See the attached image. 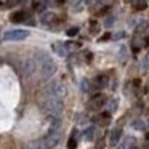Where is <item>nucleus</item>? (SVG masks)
Masks as SVG:
<instances>
[{
    "label": "nucleus",
    "instance_id": "nucleus-1",
    "mask_svg": "<svg viewBox=\"0 0 149 149\" xmlns=\"http://www.w3.org/2000/svg\"><path fill=\"white\" fill-rule=\"evenodd\" d=\"M36 61H37V64H39V72H40V77H42L43 80H48V79H52L53 75H55L56 63L53 61L45 52H42V50L37 52L36 53Z\"/></svg>",
    "mask_w": 149,
    "mask_h": 149
},
{
    "label": "nucleus",
    "instance_id": "nucleus-2",
    "mask_svg": "<svg viewBox=\"0 0 149 149\" xmlns=\"http://www.w3.org/2000/svg\"><path fill=\"white\" fill-rule=\"evenodd\" d=\"M40 107L45 114L52 117H59L64 109V104H63V100L55 96H43L42 101H40Z\"/></svg>",
    "mask_w": 149,
    "mask_h": 149
},
{
    "label": "nucleus",
    "instance_id": "nucleus-3",
    "mask_svg": "<svg viewBox=\"0 0 149 149\" xmlns=\"http://www.w3.org/2000/svg\"><path fill=\"white\" fill-rule=\"evenodd\" d=\"M68 95V88L61 82H52L43 88V96H55V98H64Z\"/></svg>",
    "mask_w": 149,
    "mask_h": 149
},
{
    "label": "nucleus",
    "instance_id": "nucleus-4",
    "mask_svg": "<svg viewBox=\"0 0 149 149\" xmlns=\"http://www.w3.org/2000/svg\"><path fill=\"white\" fill-rule=\"evenodd\" d=\"M29 37V31L26 29H13V31H7V32L3 34V40H13V42H16V40H24Z\"/></svg>",
    "mask_w": 149,
    "mask_h": 149
},
{
    "label": "nucleus",
    "instance_id": "nucleus-5",
    "mask_svg": "<svg viewBox=\"0 0 149 149\" xmlns=\"http://www.w3.org/2000/svg\"><path fill=\"white\" fill-rule=\"evenodd\" d=\"M37 68H39V64H37L36 59H26V61L23 63V74L26 75V77H31V75H34V72L37 71Z\"/></svg>",
    "mask_w": 149,
    "mask_h": 149
},
{
    "label": "nucleus",
    "instance_id": "nucleus-6",
    "mask_svg": "<svg viewBox=\"0 0 149 149\" xmlns=\"http://www.w3.org/2000/svg\"><path fill=\"white\" fill-rule=\"evenodd\" d=\"M43 139H45L47 146H48L50 149H53V148H56V146H58L59 141H61V132H50Z\"/></svg>",
    "mask_w": 149,
    "mask_h": 149
},
{
    "label": "nucleus",
    "instance_id": "nucleus-7",
    "mask_svg": "<svg viewBox=\"0 0 149 149\" xmlns=\"http://www.w3.org/2000/svg\"><path fill=\"white\" fill-rule=\"evenodd\" d=\"M104 104H106V96L104 95H95L90 100V103H88V107L93 111H100Z\"/></svg>",
    "mask_w": 149,
    "mask_h": 149
},
{
    "label": "nucleus",
    "instance_id": "nucleus-8",
    "mask_svg": "<svg viewBox=\"0 0 149 149\" xmlns=\"http://www.w3.org/2000/svg\"><path fill=\"white\" fill-rule=\"evenodd\" d=\"M120 138H122V128L120 127H116V128L111 132V136H109V141L112 146H116L117 143L120 141Z\"/></svg>",
    "mask_w": 149,
    "mask_h": 149
},
{
    "label": "nucleus",
    "instance_id": "nucleus-9",
    "mask_svg": "<svg viewBox=\"0 0 149 149\" xmlns=\"http://www.w3.org/2000/svg\"><path fill=\"white\" fill-rule=\"evenodd\" d=\"M95 122H96L98 125H101V127L107 125V123L111 122V114H109V112H103V114H100V116L95 117Z\"/></svg>",
    "mask_w": 149,
    "mask_h": 149
},
{
    "label": "nucleus",
    "instance_id": "nucleus-10",
    "mask_svg": "<svg viewBox=\"0 0 149 149\" xmlns=\"http://www.w3.org/2000/svg\"><path fill=\"white\" fill-rule=\"evenodd\" d=\"M56 21V15L52 13V11H48V13H43L42 18H40V23L45 24V26H48V24H53Z\"/></svg>",
    "mask_w": 149,
    "mask_h": 149
},
{
    "label": "nucleus",
    "instance_id": "nucleus-11",
    "mask_svg": "<svg viewBox=\"0 0 149 149\" xmlns=\"http://www.w3.org/2000/svg\"><path fill=\"white\" fill-rule=\"evenodd\" d=\"M11 23H26V11H16L10 16Z\"/></svg>",
    "mask_w": 149,
    "mask_h": 149
},
{
    "label": "nucleus",
    "instance_id": "nucleus-12",
    "mask_svg": "<svg viewBox=\"0 0 149 149\" xmlns=\"http://www.w3.org/2000/svg\"><path fill=\"white\" fill-rule=\"evenodd\" d=\"M93 85H95V88H103V87H106V85H107V75H104V74L98 75V77L93 80Z\"/></svg>",
    "mask_w": 149,
    "mask_h": 149
},
{
    "label": "nucleus",
    "instance_id": "nucleus-13",
    "mask_svg": "<svg viewBox=\"0 0 149 149\" xmlns=\"http://www.w3.org/2000/svg\"><path fill=\"white\" fill-rule=\"evenodd\" d=\"M53 50H55L56 53H58L59 56H66L68 55V48H66V43H59V42H56V43H53Z\"/></svg>",
    "mask_w": 149,
    "mask_h": 149
},
{
    "label": "nucleus",
    "instance_id": "nucleus-14",
    "mask_svg": "<svg viewBox=\"0 0 149 149\" xmlns=\"http://www.w3.org/2000/svg\"><path fill=\"white\" fill-rule=\"evenodd\" d=\"M132 5H133V8H135V10L143 11V10H146V8H148V0H133Z\"/></svg>",
    "mask_w": 149,
    "mask_h": 149
},
{
    "label": "nucleus",
    "instance_id": "nucleus-15",
    "mask_svg": "<svg viewBox=\"0 0 149 149\" xmlns=\"http://www.w3.org/2000/svg\"><path fill=\"white\" fill-rule=\"evenodd\" d=\"M59 128H61V120H59V117H52L50 132H59Z\"/></svg>",
    "mask_w": 149,
    "mask_h": 149
},
{
    "label": "nucleus",
    "instance_id": "nucleus-16",
    "mask_svg": "<svg viewBox=\"0 0 149 149\" xmlns=\"http://www.w3.org/2000/svg\"><path fill=\"white\" fill-rule=\"evenodd\" d=\"M95 135H96V128H95V127H88V128L85 130V133H84V136H85L87 141H93Z\"/></svg>",
    "mask_w": 149,
    "mask_h": 149
},
{
    "label": "nucleus",
    "instance_id": "nucleus-17",
    "mask_svg": "<svg viewBox=\"0 0 149 149\" xmlns=\"http://www.w3.org/2000/svg\"><path fill=\"white\" fill-rule=\"evenodd\" d=\"M148 27H149L148 21H139L138 26L135 27V31H136V34H141V32H144V31H148Z\"/></svg>",
    "mask_w": 149,
    "mask_h": 149
},
{
    "label": "nucleus",
    "instance_id": "nucleus-18",
    "mask_svg": "<svg viewBox=\"0 0 149 149\" xmlns=\"http://www.w3.org/2000/svg\"><path fill=\"white\" fill-rule=\"evenodd\" d=\"M133 141H135V139H133L132 136H128V138H125V139H123V143L119 146V149H132V144H133Z\"/></svg>",
    "mask_w": 149,
    "mask_h": 149
},
{
    "label": "nucleus",
    "instance_id": "nucleus-19",
    "mask_svg": "<svg viewBox=\"0 0 149 149\" xmlns=\"http://www.w3.org/2000/svg\"><path fill=\"white\" fill-rule=\"evenodd\" d=\"M34 8L37 11H43L47 8V2L45 0H37V2H34Z\"/></svg>",
    "mask_w": 149,
    "mask_h": 149
},
{
    "label": "nucleus",
    "instance_id": "nucleus-20",
    "mask_svg": "<svg viewBox=\"0 0 149 149\" xmlns=\"http://www.w3.org/2000/svg\"><path fill=\"white\" fill-rule=\"evenodd\" d=\"M75 148H77V139H75V130H74V132H72V136L68 141V149H75Z\"/></svg>",
    "mask_w": 149,
    "mask_h": 149
},
{
    "label": "nucleus",
    "instance_id": "nucleus-21",
    "mask_svg": "<svg viewBox=\"0 0 149 149\" xmlns=\"http://www.w3.org/2000/svg\"><path fill=\"white\" fill-rule=\"evenodd\" d=\"M117 106H119V101H117L116 98H114V100H111V101H109V104H107V109H109V114H111V112H114V111L117 109Z\"/></svg>",
    "mask_w": 149,
    "mask_h": 149
},
{
    "label": "nucleus",
    "instance_id": "nucleus-22",
    "mask_svg": "<svg viewBox=\"0 0 149 149\" xmlns=\"http://www.w3.org/2000/svg\"><path fill=\"white\" fill-rule=\"evenodd\" d=\"M79 47H80V45H79V43H74V42H68V43H66V48H68L69 53H71V52H75Z\"/></svg>",
    "mask_w": 149,
    "mask_h": 149
},
{
    "label": "nucleus",
    "instance_id": "nucleus-23",
    "mask_svg": "<svg viewBox=\"0 0 149 149\" xmlns=\"http://www.w3.org/2000/svg\"><path fill=\"white\" fill-rule=\"evenodd\" d=\"M133 128H136V130H144V128H146V123L143 122V120H135V122H133Z\"/></svg>",
    "mask_w": 149,
    "mask_h": 149
},
{
    "label": "nucleus",
    "instance_id": "nucleus-24",
    "mask_svg": "<svg viewBox=\"0 0 149 149\" xmlns=\"http://www.w3.org/2000/svg\"><path fill=\"white\" fill-rule=\"evenodd\" d=\"M141 68L144 69V71H149V55L144 56V59H143V63H141Z\"/></svg>",
    "mask_w": 149,
    "mask_h": 149
},
{
    "label": "nucleus",
    "instance_id": "nucleus-25",
    "mask_svg": "<svg viewBox=\"0 0 149 149\" xmlns=\"http://www.w3.org/2000/svg\"><path fill=\"white\" fill-rule=\"evenodd\" d=\"M114 24V16H107L106 19H104V26L106 27H111Z\"/></svg>",
    "mask_w": 149,
    "mask_h": 149
},
{
    "label": "nucleus",
    "instance_id": "nucleus-26",
    "mask_svg": "<svg viewBox=\"0 0 149 149\" xmlns=\"http://www.w3.org/2000/svg\"><path fill=\"white\" fill-rule=\"evenodd\" d=\"M82 10V0H79V2H75L74 7H72V11H80Z\"/></svg>",
    "mask_w": 149,
    "mask_h": 149
},
{
    "label": "nucleus",
    "instance_id": "nucleus-27",
    "mask_svg": "<svg viewBox=\"0 0 149 149\" xmlns=\"http://www.w3.org/2000/svg\"><path fill=\"white\" fill-rule=\"evenodd\" d=\"M77 34H79V29H77V27H71V29L68 31V36H69V37H74V36H77Z\"/></svg>",
    "mask_w": 149,
    "mask_h": 149
},
{
    "label": "nucleus",
    "instance_id": "nucleus-28",
    "mask_svg": "<svg viewBox=\"0 0 149 149\" xmlns=\"http://www.w3.org/2000/svg\"><path fill=\"white\" fill-rule=\"evenodd\" d=\"M19 2H21V0H7V7H10V8L11 7H16Z\"/></svg>",
    "mask_w": 149,
    "mask_h": 149
},
{
    "label": "nucleus",
    "instance_id": "nucleus-29",
    "mask_svg": "<svg viewBox=\"0 0 149 149\" xmlns=\"http://www.w3.org/2000/svg\"><path fill=\"white\" fill-rule=\"evenodd\" d=\"M82 90L84 91H88L90 90V85H88V80L85 79V80H82Z\"/></svg>",
    "mask_w": 149,
    "mask_h": 149
},
{
    "label": "nucleus",
    "instance_id": "nucleus-30",
    "mask_svg": "<svg viewBox=\"0 0 149 149\" xmlns=\"http://www.w3.org/2000/svg\"><path fill=\"white\" fill-rule=\"evenodd\" d=\"M23 149H36V141H32V143H29V144H26Z\"/></svg>",
    "mask_w": 149,
    "mask_h": 149
},
{
    "label": "nucleus",
    "instance_id": "nucleus-31",
    "mask_svg": "<svg viewBox=\"0 0 149 149\" xmlns=\"http://www.w3.org/2000/svg\"><path fill=\"white\" fill-rule=\"evenodd\" d=\"M123 37H125V32H117L114 36V39H123Z\"/></svg>",
    "mask_w": 149,
    "mask_h": 149
},
{
    "label": "nucleus",
    "instance_id": "nucleus-32",
    "mask_svg": "<svg viewBox=\"0 0 149 149\" xmlns=\"http://www.w3.org/2000/svg\"><path fill=\"white\" fill-rule=\"evenodd\" d=\"M144 43H146V45L149 47V37H146V39H144Z\"/></svg>",
    "mask_w": 149,
    "mask_h": 149
},
{
    "label": "nucleus",
    "instance_id": "nucleus-33",
    "mask_svg": "<svg viewBox=\"0 0 149 149\" xmlns=\"http://www.w3.org/2000/svg\"><path fill=\"white\" fill-rule=\"evenodd\" d=\"M146 141H148V143H146V148L149 149V135H148V138H146Z\"/></svg>",
    "mask_w": 149,
    "mask_h": 149
},
{
    "label": "nucleus",
    "instance_id": "nucleus-34",
    "mask_svg": "<svg viewBox=\"0 0 149 149\" xmlns=\"http://www.w3.org/2000/svg\"><path fill=\"white\" fill-rule=\"evenodd\" d=\"M146 91H149V84H148V87H146Z\"/></svg>",
    "mask_w": 149,
    "mask_h": 149
},
{
    "label": "nucleus",
    "instance_id": "nucleus-35",
    "mask_svg": "<svg viewBox=\"0 0 149 149\" xmlns=\"http://www.w3.org/2000/svg\"><path fill=\"white\" fill-rule=\"evenodd\" d=\"M133 149H135V148H133Z\"/></svg>",
    "mask_w": 149,
    "mask_h": 149
}]
</instances>
